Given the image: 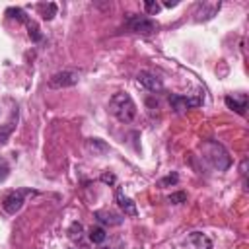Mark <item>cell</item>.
I'll list each match as a JSON object with an SVG mask.
<instances>
[{
    "mask_svg": "<svg viewBox=\"0 0 249 249\" xmlns=\"http://www.w3.org/2000/svg\"><path fill=\"white\" fill-rule=\"evenodd\" d=\"M8 175H10V165H8L6 158H4V156H0V181H6V179H8Z\"/></svg>",
    "mask_w": 249,
    "mask_h": 249,
    "instance_id": "obj_19",
    "label": "cell"
},
{
    "mask_svg": "<svg viewBox=\"0 0 249 249\" xmlns=\"http://www.w3.org/2000/svg\"><path fill=\"white\" fill-rule=\"evenodd\" d=\"M80 80V74L76 70H62V72H56L51 76L49 80V88L53 89H60V88H68V86H74L78 84Z\"/></svg>",
    "mask_w": 249,
    "mask_h": 249,
    "instance_id": "obj_5",
    "label": "cell"
},
{
    "mask_svg": "<svg viewBox=\"0 0 249 249\" xmlns=\"http://www.w3.org/2000/svg\"><path fill=\"white\" fill-rule=\"evenodd\" d=\"M185 249H212V241L208 235L200 231H193L185 239Z\"/></svg>",
    "mask_w": 249,
    "mask_h": 249,
    "instance_id": "obj_7",
    "label": "cell"
},
{
    "mask_svg": "<svg viewBox=\"0 0 249 249\" xmlns=\"http://www.w3.org/2000/svg\"><path fill=\"white\" fill-rule=\"evenodd\" d=\"M109 111L113 113V117L121 123H130L136 117V105L132 101V97L124 91H119L111 97L109 101Z\"/></svg>",
    "mask_w": 249,
    "mask_h": 249,
    "instance_id": "obj_1",
    "label": "cell"
},
{
    "mask_svg": "<svg viewBox=\"0 0 249 249\" xmlns=\"http://www.w3.org/2000/svg\"><path fill=\"white\" fill-rule=\"evenodd\" d=\"M88 148L93 150V154H95L97 150H99V152H107V146H105L99 138H89V140H88Z\"/></svg>",
    "mask_w": 249,
    "mask_h": 249,
    "instance_id": "obj_17",
    "label": "cell"
},
{
    "mask_svg": "<svg viewBox=\"0 0 249 249\" xmlns=\"http://www.w3.org/2000/svg\"><path fill=\"white\" fill-rule=\"evenodd\" d=\"M167 183H177V175L173 173V175H169V177H165V179L161 181V185H167Z\"/></svg>",
    "mask_w": 249,
    "mask_h": 249,
    "instance_id": "obj_23",
    "label": "cell"
},
{
    "mask_svg": "<svg viewBox=\"0 0 249 249\" xmlns=\"http://www.w3.org/2000/svg\"><path fill=\"white\" fill-rule=\"evenodd\" d=\"M27 195H33V191L31 189H18V191H10V193H6L4 196H2V208L8 212V214H16L21 206H23V198L27 196Z\"/></svg>",
    "mask_w": 249,
    "mask_h": 249,
    "instance_id": "obj_3",
    "label": "cell"
},
{
    "mask_svg": "<svg viewBox=\"0 0 249 249\" xmlns=\"http://www.w3.org/2000/svg\"><path fill=\"white\" fill-rule=\"evenodd\" d=\"M68 233H70L72 239H80V237H82V224H80V222H74V224L70 226Z\"/></svg>",
    "mask_w": 249,
    "mask_h": 249,
    "instance_id": "obj_20",
    "label": "cell"
},
{
    "mask_svg": "<svg viewBox=\"0 0 249 249\" xmlns=\"http://www.w3.org/2000/svg\"><path fill=\"white\" fill-rule=\"evenodd\" d=\"M126 27L134 33H142V35H152L158 31V23L150 18H144V16H130L128 21H126Z\"/></svg>",
    "mask_w": 249,
    "mask_h": 249,
    "instance_id": "obj_4",
    "label": "cell"
},
{
    "mask_svg": "<svg viewBox=\"0 0 249 249\" xmlns=\"http://www.w3.org/2000/svg\"><path fill=\"white\" fill-rule=\"evenodd\" d=\"M105 237H107V233H105V230H103L101 226H95V228L89 230V239H91V243H103Z\"/></svg>",
    "mask_w": 249,
    "mask_h": 249,
    "instance_id": "obj_15",
    "label": "cell"
},
{
    "mask_svg": "<svg viewBox=\"0 0 249 249\" xmlns=\"http://www.w3.org/2000/svg\"><path fill=\"white\" fill-rule=\"evenodd\" d=\"M202 154H204V158L212 163V167H216L218 171H226L230 165H231V158L228 156V152H226V148L222 146V144H218V142H214V140H206V142H202Z\"/></svg>",
    "mask_w": 249,
    "mask_h": 249,
    "instance_id": "obj_2",
    "label": "cell"
},
{
    "mask_svg": "<svg viewBox=\"0 0 249 249\" xmlns=\"http://www.w3.org/2000/svg\"><path fill=\"white\" fill-rule=\"evenodd\" d=\"M37 10L41 12L43 19H53L56 16V4L54 2H49V4H39Z\"/></svg>",
    "mask_w": 249,
    "mask_h": 249,
    "instance_id": "obj_14",
    "label": "cell"
},
{
    "mask_svg": "<svg viewBox=\"0 0 249 249\" xmlns=\"http://www.w3.org/2000/svg\"><path fill=\"white\" fill-rule=\"evenodd\" d=\"M220 10V2H202V4H198L196 6V21H200V19H210L216 12Z\"/></svg>",
    "mask_w": 249,
    "mask_h": 249,
    "instance_id": "obj_10",
    "label": "cell"
},
{
    "mask_svg": "<svg viewBox=\"0 0 249 249\" xmlns=\"http://www.w3.org/2000/svg\"><path fill=\"white\" fill-rule=\"evenodd\" d=\"M97 249H107V247H97Z\"/></svg>",
    "mask_w": 249,
    "mask_h": 249,
    "instance_id": "obj_25",
    "label": "cell"
},
{
    "mask_svg": "<svg viewBox=\"0 0 249 249\" xmlns=\"http://www.w3.org/2000/svg\"><path fill=\"white\" fill-rule=\"evenodd\" d=\"M25 25H27V29H29V37H31L33 41H41V33H39L37 23H35L33 19H27V21H25Z\"/></svg>",
    "mask_w": 249,
    "mask_h": 249,
    "instance_id": "obj_16",
    "label": "cell"
},
{
    "mask_svg": "<svg viewBox=\"0 0 249 249\" xmlns=\"http://www.w3.org/2000/svg\"><path fill=\"white\" fill-rule=\"evenodd\" d=\"M144 8H146V12H148L150 16H158L160 10H161V6H160L158 2H154V0H146V2H144Z\"/></svg>",
    "mask_w": 249,
    "mask_h": 249,
    "instance_id": "obj_18",
    "label": "cell"
},
{
    "mask_svg": "<svg viewBox=\"0 0 249 249\" xmlns=\"http://www.w3.org/2000/svg\"><path fill=\"white\" fill-rule=\"evenodd\" d=\"M163 6L171 8V6H177V2H175V0H173V2H171V0H165V2H163Z\"/></svg>",
    "mask_w": 249,
    "mask_h": 249,
    "instance_id": "obj_24",
    "label": "cell"
},
{
    "mask_svg": "<svg viewBox=\"0 0 249 249\" xmlns=\"http://www.w3.org/2000/svg\"><path fill=\"white\" fill-rule=\"evenodd\" d=\"M136 80H138V84H140V86H144L148 91H161V89H163L161 80H160L156 74H152V72L142 70V72H138Z\"/></svg>",
    "mask_w": 249,
    "mask_h": 249,
    "instance_id": "obj_8",
    "label": "cell"
},
{
    "mask_svg": "<svg viewBox=\"0 0 249 249\" xmlns=\"http://www.w3.org/2000/svg\"><path fill=\"white\" fill-rule=\"evenodd\" d=\"M16 121H18V109L14 111L12 119H10L6 124H0V144H6V142H8L10 134H12L14 128H16Z\"/></svg>",
    "mask_w": 249,
    "mask_h": 249,
    "instance_id": "obj_13",
    "label": "cell"
},
{
    "mask_svg": "<svg viewBox=\"0 0 249 249\" xmlns=\"http://www.w3.org/2000/svg\"><path fill=\"white\" fill-rule=\"evenodd\" d=\"M167 200H169L171 204H181V202L187 200V195H185V193H171V195L167 196Z\"/></svg>",
    "mask_w": 249,
    "mask_h": 249,
    "instance_id": "obj_21",
    "label": "cell"
},
{
    "mask_svg": "<svg viewBox=\"0 0 249 249\" xmlns=\"http://www.w3.org/2000/svg\"><path fill=\"white\" fill-rule=\"evenodd\" d=\"M93 216L97 218V222H101V224H109V226H119V224L123 222V216L113 214V212H109V210H95Z\"/></svg>",
    "mask_w": 249,
    "mask_h": 249,
    "instance_id": "obj_12",
    "label": "cell"
},
{
    "mask_svg": "<svg viewBox=\"0 0 249 249\" xmlns=\"http://www.w3.org/2000/svg\"><path fill=\"white\" fill-rule=\"evenodd\" d=\"M117 202H119V206L124 210V214H128V216H136V204L123 193L121 187L117 189Z\"/></svg>",
    "mask_w": 249,
    "mask_h": 249,
    "instance_id": "obj_11",
    "label": "cell"
},
{
    "mask_svg": "<svg viewBox=\"0 0 249 249\" xmlns=\"http://www.w3.org/2000/svg\"><path fill=\"white\" fill-rule=\"evenodd\" d=\"M169 105H171V109L175 113H183L185 109H191V107L200 105V99L198 97H187V95L173 93V95H169Z\"/></svg>",
    "mask_w": 249,
    "mask_h": 249,
    "instance_id": "obj_6",
    "label": "cell"
},
{
    "mask_svg": "<svg viewBox=\"0 0 249 249\" xmlns=\"http://www.w3.org/2000/svg\"><path fill=\"white\" fill-rule=\"evenodd\" d=\"M101 181H103V183H107V185H113L117 179H115V175H113V173L103 171V173H101Z\"/></svg>",
    "mask_w": 249,
    "mask_h": 249,
    "instance_id": "obj_22",
    "label": "cell"
},
{
    "mask_svg": "<svg viewBox=\"0 0 249 249\" xmlns=\"http://www.w3.org/2000/svg\"><path fill=\"white\" fill-rule=\"evenodd\" d=\"M226 105L235 111L237 115H245V109H247V95L245 93H239V95H226Z\"/></svg>",
    "mask_w": 249,
    "mask_h": 249,
    "instance_id": "obj_9",
    "label": "cell"
}]
</instances>
